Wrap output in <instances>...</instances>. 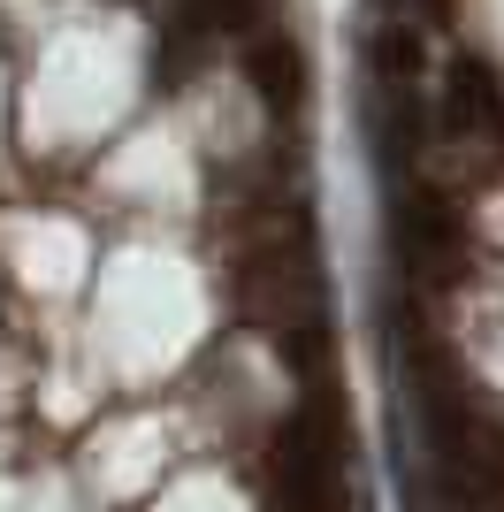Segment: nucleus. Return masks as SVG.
<instances>
[{
    "label": "nucleus",
    "instance_id": "nucleus-1",
    "mask_svg": "<svg viewBox=\"0 0 504 512\" xmlns=\"http://www.w3.org/2000/svg\"><path fill=\"white\" fill-rule=\"evenodd\" d=\"M436 123L459 138V146H504V85L489 77V62H451V77H443V107Z\"/></svg>",
    "mask_w": 504,
    "mask_h": 512
},
{
    "label": "nucleus",
    "instance_id": "nucleus-2",
    "mask_svg": "<svg viewBox=\"0 0 504 512\" xmlns=\"http://www.w3.org/2000/svg\"><path fill=\"white\" fill-rule=\"evenodd\" d=\"M245 62H252V92L275 107V115H298V100H306V54L291 46V31H252L245 39Z\"/></svg>",
    "mask_w": 504,
    "mask_h": 512
},
{
    "label": "nucleus",
    "instance_id": "nucleus-3",
    "mask_svg": "<svg viewBox=\"0 0 504 512\" xmlns=\"http://www.w3.org/2000/svg\"><path fill=\"white\" fill-rule=\"evenodd\" d=\"M398 16H451V0H398Z\"/></svg>",
    "mask_w": 504,
    "mask_h": 512
}]
</instances>
